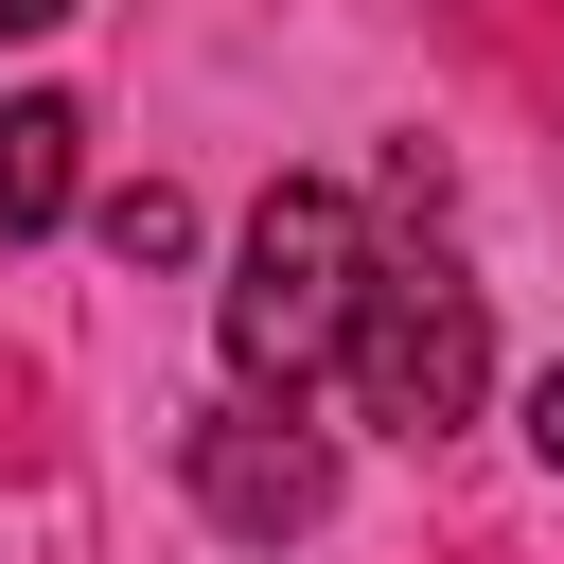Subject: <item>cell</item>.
<instances>
[{
    "label": "cell",
    "mask_w": 564,
    "mask_h": 564,
    "mask_svg": "<svg viewBox=\"0 0 564 564\" xmlns=\"http://www.w3.org/2000/svg\"><path fill=\"white\" fill-rule=\"evenodd\" d=\"M176 476H194V511H212L229 546H300V529L335 511V441H317L300 405H264V388L212 405V423L176 441Z\"/></svg>",
    "instance_id": "3"
},
{
    "label": "cell",
    "mask_w": 564,
    "mask_h": 564,
    "mask_svg": "<svg viewBox=\"0 0 564 564\" xmlns=\"http://www.w3.org/2000/svg\"><path fill=\"white\" fill-rule=\"evenodd\" d=\"M529 458H546V476H564V352H546V370H529Z\"/></svg>",
    "instance_id": "6"
},
{
    "label": "cell",
    "mask_w": 564,
    "mask_h": 564,
    "mask_svg": "<svg viewBox=\"0 0 564 564\" xmlns=\"http://www.w3.org/2000/svg\"><path fill=\"white\" fill-rule=\"evenodd\" d=\"M352 405L388 423V441H441V423H476V388H494V300L441 264V247H370V300H352Z\"/></svg>",
    "instance_id": "2"
},
{
    "label": "cell",
    "mask_w": 564,
    "mask_h": 564,
    "mask_svg": "<svg viewBox=\"0 0 564 564\" xmlns=\"http://www.w3.org/2000/svg\"><path fill=\"white\" fill-rule=\"evenodd\" d=\"M53 18H70V0H0V35H53Z\"/></svg>",
    "instance_id": "7"
},
{
    "label": "cell",
    "mask_w": 564,
    "mask_h": 564,
    "mask_svg": "<svg viewBox=\"0 0 564 564\" xmlns=\"http://www.w3.org/2000/svg\"><path fill=\"white\" fill-rule=\"evenodd\" d=\"M352 300H370V212H352L335 176H264V212H247V247H229V282H212L229 388L300 405V388L352 352Z\"/></svg>",
    "instance_id": "1"
},
{
    "label": "cell",
    "mask_w": 564,
    "mask_h": 564,
    "mask_svg": "<svg viewBox=\"0 0 564 564\" xmlns=\"http://www.w3.org/2000/svg\"><path fill=\"white\" fill-rule=\"evenodd\" d=\"M70 194H88V123H70L53 88H18V106H0V247H35Z\"/></svg>",
    "instance_id": "4"
},
{
    "label": "cell",
    "mask_w": 564,
    "mask_h": 564,
    "mask_svg": "<svg viewBox=\"0 0 564 564\" xmlns=\"http://www.w3.org/2000/svg\"><path fill=\"white\" fill-rule=\"evenodd\" d=\"M106 247H123V264H176V247H194V194H176V176L106 194Z\"/></svg>",
    "instance_id": "5"
}]
</instances>
